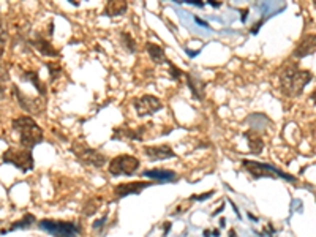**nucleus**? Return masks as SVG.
Segmentation results:
<instances>
[{"mask_svg": "<svg viewBox=\"0 0 316 237\" xmlns=\"http://www.w3.org/2000/svg\"><path fill=\"white\" fill-rule=\"evenodd\" d=\"M147 132V126H138V128H124L117 126L114 128L112 140H128V141H144V133Z\"/></svg>", "mask_w": 316, "mask_h": 237, "instance_id": "11", "label": "nucleus"}, {"mask_svg": "<svg viewBox=\"0 0 316 237\" xmlns=\"http://www.w3.org/2000/svg\"><path fill=\"white\" fill-rule=\"evenodd\" d=\"M140 166H141V162L138 160V158L134 155H117L114 156L112 160L110 162V166H108V170H110V174L111 176H133L136 174L138 171H140Z\"/></svg>", "mask_w": 316, "mask_h": 237, "instance_id": "5", "label": "nucleus"}, {"mask_svg": "<svg viewBox=\"0 0 316 237\" xmlns=\"http://www.w3.org/2000/svg\"><path fill=\"white\" fill-rule=\"evenodd\" d=\"M214 190L212 192H207V193H204V194H201V196H196V194H193L190 200L192 201H204V200H207V198H210V196H214Z\"/></svg>", "mask_w": 316, "mask_h": 237, "instance_id": "27", "label": "nucleus"}, {"mask_svg": "<svg viewBox=\"0 0 316 237\" xmlns=\"http://www.w3.org/2000/svg\"><path fill=\"white\" fill-rule=\"evenodd\" d=\"M35 222V216L34 215H30V214H27V215H24V218L21 220V222H16L13 226H12V230L10 231H14V230H26V228H28V226H30L32 223Z\"/></svg>", "mask_w": 316, "mask_h": 237, "instance_id": "23", "label": "nucleus"}, {"mask_svg": "<svg viewBox=\"0 0 316 237\" xmlns=\"http://www.w3.org/2000/svg\"><path fill=\"white\" fill-rule=\"evenodd\" d=\"M5 46H6V32L0 27V62H2V57L5 52Z\"/></svg>", "mask_w": 316, "mask_h": 237, "instance_id": "26", "label": "nucleus"}, {"mask_svg": "<svg viewBox=\"0 0 316 237\" xmlns=\"http://www.w3.org/2000/svg\"><path fill=\"white\" fill-rule=\"evenodd\" d=\"M314 52V35H305L299 44L294 49V57L296 58H304L307 56H312Z\"/></svg>", "mask_w": 316, "mask_h": 237, "instance_id": "15", "label": "nucleus"}, {"mask_svg": "<svg viewBox=\"0 0 316 237\" xmlns=\"http://www.w3.org/2000/svg\"><path fill=\"white\" fill-rule=\"evenodd\" d=\"M150 182H126L114 186V196L116 198H125L128 194H140L147 186H150Z\"/></svg>", "mask_w": 316, "mask_h": 237, "instance_id": "13", "label": "nucleus"}, {"mask_svg": "<svg viewBox=\"0 0 316 237\" xmlns=\"http://www.w3.org/2000/svg\"><path fill=\"white\" fill-rule=\"evenodd\" d=\"M103 204V198L102 196H96V198H92V200H88L84 207H82V215L84 216H92L98 212V209L102 207Z\"/></svg>", "mask_w": 316, "mask_h": 237, "instance_id": "21", "label": "nucleus"}, {"mask_svg": "<svg viewBox=\"0 0 316 237\" xmlns=\"http://www.w3.org/2000/svg\"><path fill=\"white\" fill-rule=\"evenodd\" d=\"M2 160L5 163L13 164L18 170H21L22 172L27 171H32L34 170V155L32 150H27V149H16V147H10L8 150L4 152L2 155Z\"/></svg>", "mask_w": 316, "mask_h": 237, "instance_id": "7", "label": "nucleus"}, {"mask_svg": "<svg viewBox=\"0 0 316 237\" xmlns=\"http://www.w3.org/2000/svg\"><path fill=\"white\" fill-rule=\"evenodd\" d=\"M146 51H147V54H149L150 60H152L154 64L162 65V64H168V62H170V60L166 58L164 49H163L162 46L155 44V43H146Z\"/></svg>", "mask_w": 316, "mask_h": 237, "instance_id": "17", "label": "nucleus"}, {"mask_svg": "<svg viewBox=\"0 0 316 237\" xmlns=\"http://www.w3.org/2000/svg\"><path fill=\"white\" fill-rule=\"evenodd\" d=\"M166 65H168V68H170V76H171L172 81H179V79L184 76V72L180 70V68H177V65H174L171 60L168 62Z\"/></svg>", "mask_w": 316, "mask_h": 237, "instance_id": "25", "label": "nucleus"}, {"mask_svg": "<svg viewBox=\"0 0 316 237\" xmlns=\"http://www.w3.org/2000/svg\"><path fill=\"white\" fill-rule=\"evenodd\" d=\"M242 166L245 168V171H248L254 177V179L278 176V177H282V179L288 180V182H296V177H292L291 174H286L284 171L278 170V168L272 166V164H266V163H260V162H252V160H244Z\"/></svg>", "mask_w": 316, "mask_h": 237, "instance_id": "4", "label": "nucleus"}, {"mask_svg": "<svg viewBox=\"0 0 316 237\" xmlns=\"http://www.w3.org/2000/svg\"><path fill=\"white\" fill-rule=\"evenodd\" d=\"M185 4L196 5V6H200V8H202V6H204V2H200V0H188V2H185Z\"/></svg>", "mask_w": 316, "mask_h": 237, "instance_id": "28", "label": "nucleus"}, {"mask_svg": "<svg viewBox=\"0 0 316 237\" xmlns=\"http://www.w3.org/2000/svg\"><path fill=\"white\" fill-rule=\"evenodd\" d=\"M230 237H236V232H234V231H231V232H230Z\"/></svg>", "mask_w": 316, "mask_h": 237, "instance_id": "34", "label": "nucleus"}, {"mask_svg": "<svg viewBox=\"0 0 316 237\" xmlns=\"http://www.w3.org/2000/svg\"><path fill=\"white\" fill-rule=\"evenodd\" d=\"M38 228L46 231L54 237H78L81 234V226L72 222H56V220H42L38 222Z\"/></svg>", "mask_w": 316, "mask_h": 237, "instance_id": "6", "label": "nucleus"}, {"mask_svg": "<svg viewBox=\"0 0 316 237\" xmlns=\"http://www.w3.org/2000/svg\"><path fill=\"white\" fill-rule=\"evenodd\" d=\"M72 154L76 156V160L79 163L90 168H96V170H102L108 162V158L100 150L92 149V147L86 146L81 141H74L72 144Z\"/></svg>", "mask_w": 316, "mask_h": 237, "instance_id": "3", "label": "nucleus"}, {"mask_svg": "<svg viewBox=\"0 0 316 237\" xmlns=\"http://www.w3.org/2000/svg\"><path fill=\"white\" fill-rule=\"evenodd\" d=\"M209 5H212V6H215V8H218V6H222V2H209Z\"/></svg>", "mask_w": 316, "mask_h": 237, "instance_id": "31", "label": "nucleus"}, {"mask_svg": "<svg viewBox=\"0 0 316 237\" xmlns=\"http://www.w3.org/2000/svg\"><path fill=\"white\" fill-rule=\"evenodd\" d=\"M194 21H196L198 24H201V26H204V27H209V24H207L206 21H202V19H201V18H198V16L194 18Z\"/></svg>", "mask_w": 316, "mask_h": 237, "instance_id": "30", "label": "nucleus"}, {"mask_svg": "<svg viewBox=\"0 0 316 237\" xmlns=\"http://www.w3.org/2000/svg\"><path fill=\"white\" fill-rule=\"evenodd\" d=\"M246 138V141H248V149L252 154L254 155H260L264 149V141H262V138L260 136V133H256L254 130H248V132H245L244 134Z\"/></svg>", "mask_w": 316, "mask_h": 237, "instance_id": "18", "label": "nucleus"}, {"mask_svg": "<svg viewBox=\"0 0 316 237\" xmlns=\"http://www.w3.org/2000/svg\"><path fill=\"white\" fill-rule=\"evenodd\" d=\"M144 155L149 158L150 162H163L170 160V158H176V152L170 144H162V146H146L142 149Z\"/></svg>", "mask_w": 316, "mask_h": 237, "instance_id": "10", "label": "nucleus"}, {"mask_svg": "<svg viewBox=\"0 0 316 237\" xmlns=\"http://www.w3.org/2000/svg\"><path fill=\"white\" fill-rule=\"evenodd\" d=\"M246 14H248V10H244V12H242V22H245Z\"/></svg>", "mask_w": 316, "mask_h": 237, "instance_id": "33", "label": "nucleus"}, {"mask_svg": "<svg viewBox=\"0 0 316 237\" xmlns=\"http://www.w3.org/2000/svg\"><path fill=\"white\" fill-rule=\"evenodd\" d=\"M186 52H188V56H190V57H194V56L200 54V51H190V49H188V51H186Z\"/></svg>", "mask_w": 316, "mask_h": 237, "instance_id": "32", "label": "nucleus"}, {"mask_svg": "<svg viewBox=\"0 0 316 237\" xmlns=\"http://www.w3.org/2000/svg\"><path fill=\"white\" fill-rule=\"evenodd\" d=\"M184 76H185L186 86H188V88L192 90L193 98L202 102L206 96V82L201 79V76L194 73H184Z\"/></svg>", "mask_w": 316, "mask_h": 237, "instance_id": "12", "label": "nucleus"}, {"mask_svg": "<svg viewBox=\"0 0 316 237\" xmlns=\"http://www.w3.org/2000/svg\"><path fill=\"white\" fill-rule=\"evenodd\" d=\"M142 177H147V179H154L156 182L160 184H164V182H176L177 179V174L174 171H170V170H150V171H144L142 172Z\"/></svg>", "mask_w": 316, "mask_h": 237, "instance_id": "16", "label": "nucleus"}, {"mask_svg": "<svg viewBox=\"0 0 316 237\" xmlns=\"http://www.w3.org/2000/svg\"><path fill=\"white\" fill-rule=\"evenodd\" d=\"M12 125L19 133V141H21L22 149L32 150L35 146L43 142V138H44L43 128L40 126L35 122V118H32L30 116H19L13 118Z\"/></svg>", "mask_w": 316, "mask_h": 237, "instance_id": "2", "label": "nucleus"}, {"mask_svg": "<svg viewBox=\"0 0 316 237\" xmlns=\"http://www.w3.org/2000/svg\"><path fill=\"white\" fill-rule=\"evenodd\" d=\"M313 81V73L308 70H300L298 65H288L280 74L282 94L288 98H298L302 95L307 84Z\"/></svg>", "mask_w": 316, "mask_h": 237, "instance_id": "1", "label": "nucleus"}, {"mask_svg": "<svg viewBox=\"0 0 316 237\" xmlns=\"http://www.w3.org/2000/svg\"><path fill=\"white\" fill-rule=\"evenodd\" d=\"M46 68H48V72H49V76H51V81H56V79L60 76V73H62V66L58 65V64L48 62L46 64Z\"/></svg>", "mask_w": 316, "mask_h": 237, "instance_id": "24", "label": "nucleus"}, {"mask_svg": "<svg viewBox=\"0 0 316 237\" xmlns=\"http://www.w3.org/2000/svg\"><path fill=\"white\" fill-rule=\"evenodd\" d=\"M22 79L24 81H28V82H32V86L38 90L40 96H43L46 98V94H48V87L46 84L40 79L38 73L36 72H32V70H28V72H22Z\"/></svg>", "mask_w": 316, "mask_h": 237, "instance_id": "19", "label": "nucleus"}, {"mask_svg": "<svg viewBox=\"0 0 316 237\" xmlns=\"http://www.w3.org/2000/svg\"><path fill=\"white\" fill-rule=\"evenodd\" d=\"M120 43L122 46L126 49L130 54H134L136 52V43H134V40L130 34H126V32H122L120 34Z\"/></svg>", "mask_w": 316, "mask_h": 237, "instance_id": "22", "label": "nucleus"}, {"mask_svg": "<svg viewBox=\"0 0 316 237\" xmlns=\"http://www.w3.org/2000/svg\"><path fill=\"white\" fill-rule=\"evenodd\" d=\"M13 94L16 95V100H18L19 106H21L26 112L34 114V116H40L46 111V98H43V96H28L18 86H13Z\"/></svg>", "mask_w": 316, "mask_h": 237, "instance_id": "8", "label": "nucleus"}, {"mask_svg": "<svg viewBox=\"0 0 316 237\" xmlns=\"http://www.w3.org/2000/svg\"><path fill=\"white\" fill-rule=\"evenodd\" d=\"M133 108L138 116L146 117V116H152L160 110H163V103H162V100H158V98L154 95H144L141 98H134Z\"/></svg>", "mask_w": 316, "mask_h": 237, "instance_id": "9", "label": "nucleus"}, {"mask_svg": "<svg viewBox=\"0 0 316 237\" xmlns=\"http://www.w3.org/2000/svg\"><path fill=\"white\" fill-rule=\"evenodd\" d=\"M106 220H108V215H104V216H103V218H102V220H98V222H95V223H94V228H98V226H100V224H103V223H104Z\"/></svg>", "mask_w": 316, "mask_h": 237, "instance_id": "29", "label": "nucleus"}, {"mask_svg": "<svg viewBox=\"0 0 316 237\" xmlns=\"http://www.w3.org/2000/svg\"><path fill=\"white\" fill-rule=\"evenodd\" d=\"M30 44H34L42 56H46V57H58V51L52 46L51 40H46L42 34H36L35 40H30Z\"/></svg>", "mask_w": 316, "mask_h": 237, "instance_id": "14", "label": "nucleus"}, {"mask_svg": "<svg viewBox=\"0 0 316 237\" xmlns=\"http://www.w3.org/2000/svg\"><path fill=\"white\" fill-rule=\"evenodd\" d=\"M128 8L126 2H118V0H112V2H108L104 6V16H110V18H116V16H122Z\"/></svg>", "mask_w": 316, "mask_h": 237, "instance_id": "20", "label": "nucleus"}]
</instances>
